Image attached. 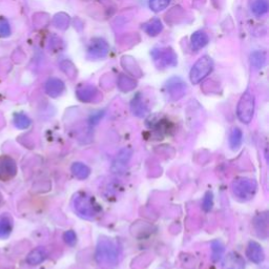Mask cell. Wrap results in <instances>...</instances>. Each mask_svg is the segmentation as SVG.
Returning a JSON list of instances; mask_svg holds the SVG:
<instances>
[{
    "label": "cell",
    "mask_w": 269,
    "mask_h": 269,
    "mask_svg": "<svg viewBox=\"0 0 269 269\" xmlns=\"http://www.w3.org/2000/svg\"><path fill=\"white\" fill-rule=\"evenodd\" d=\"M72 205L79 217L86 220L95 219L100 211V208L98 207L99 205L96 203L94 197L85 192H77L73 198Z\"/></svg>",
    "instance_id": "cell-1"
},
{
    "label": "cell",
    "mask_w": 269,
    "mask_h": 269,
    "mask_svg": "<svg viewBox=\"0 0 269 269\" xmlns=\"http://www.w3.org/2000/svg\"><path fill=\"white\" fill-rule=\"evenodd\" d=\"M96 260L100 265H116L118 263V249L109 239H100L96 248Z\"/></svg>",
    "instance_id": "cell-2"
},
{
    "label": "cell",
    "mask_w": 269,
    "mask_h": 269,
    "mask_svg": "<svg viewBox=\"0 0 269 269\" xmlns=\"http://www.w3.org/2000/svg\"><path fill=\"white\" fill-rule=\"evenodd\" d=\"M232 193L240 201H249L255 197L258 186L252 179L245 177L235 178L231 184Z\"/></svg>",
    "instance_id": "cell-3"
},
{
    "label": "cell",
    "mask_w": 269,
    "mask_h": 269,
    "mask_svg": "<svg viewBox=\"0 0 269 269\" xmlns=\"http://www.w3.org/2000/svg\"><path fill=\"white\" fill-rule=\"evenodd\" d=\"M153 60L158 69L174 68L177 65V55L170 47H158L154 48L151 53Z\"/></svg>",
    "instance_id": "cell-4"
},
{
    "label": "cell",
    "mask_w": 269,
    "mask_h": 269,
    "mask_svg": "<svg viewBox=\"0 0 269 269\" xmlns=\"http://www.w3.org/2000/svg\"><path fill=\"white\" fill-rule=\"evenodd\" d=\"M255 113V97L249 91L245 92L240 98L237 107V116L243 123L249 124Z\"/></svg>",
    "instance_id": "cell-5"
},
{
    "label": "cell",
    "mask_w": 269,
    "mask_h": 269,
    "mask_svg": "<svg viewBox=\"0 0 269 269\" xmlns=\"http://www.w3.org/2000/svg\"><path fill=\"white\" fill-rule=\"evenodd\" d=\"M214 68V62L210 57L203 56L193 64L191 71V81L193 84H198L201 81L207 77Z\"/></svg>",
    "instance_id": "cell-6"
},
{
    "label": "cell",
    "mask_w": 269,
    "mask_h": 269,
    "mask_svg": "<svg viewBox=\"0 0 269 269\" xmlns=\"http://www.w3.org/2000/svg\"><path fill=\"white\" fill-rule=\"evenodd\" d=\"M110 45L102 38H94L87 47V57L92 60H99L107 57Z\"/></svg>",
    "instance_id": "cell-7"
},
{
    "label": "cell",
    "mask_w": 269,
    "mask_h": 269,
    "mask_svg": "<svg viewBox=\"0 0 269 269\" xmlns=\"http://www.w3.org/2000/svg\"><path fill=\"white\" fill-rule=\"evenodd\" d=\"M17 174V165L10 156H0V181H10Z\"/></svg>",
    "instance_id": "cell-8"
},
{
    "label": "cell",
    "mask_w": 269,
    "mask_h": 269,
    "mask_svg": "<svg viewBox=\"0 0 269 269\" xmlns=\"http://www.w3.org/2000/svg\"><path fill=\"white\" fill-rule=\"evenodd\" d=\"M186 83L180 78H172L167 81L166 91L173 100H179L186 94Z\"/></svg>",
    "instance_id": "cell-9"
},
{
    "label": "cell",
    "mask_w": 269,
    "mask_h": 269,
    "mask_svg": "<svg viewBox=\"0 0 269 269\" xmlns=\"http://www.w3.org/2000/svg\"><path fill=\"white\" fill-rule=\"evenodd\" d=\"M77 98L82 102H96L98 99H100V94L98 92V89L89 84L81 85L77 88L76 91Z\"/></svg>",
    "instance_id": "cell-10"
},
{
    "label": "cell",
    "mask_w": 269,
    "mask_h": 269,
    "mask_svg": "<svg viewBox=\"0 0 269 269\" xmlns=\"http://www.w3.org/2000/svg\"><path fill=\"white\" fill-rule=\"evenodd\" d=\"M246 256L247 258L256 264L262 263L265 259V254L263 247L256 241H250L247 245L246 249Z\"/></svg>",
    "instance_id": "cell-11"
},
{
    "label": "cell",
    "mask_w": 269,
    "mask_h": 269,
    "mask_svg": "<svg viewBox=\"0 0 269 269\" xmlns=\"http://www.w3.org/2000/svg\"><path fill=\"white\" fill-rule=\"evenodd\" d=\"M44 87H45V93L52 98H57L61 96L65 89L63 81L58 78L48 79L46 81Z\"/></svg>",
    "instance_id": "cell-12"
},
{
    "label": "cell",
    "mask_w": 269,
    "mask_h": 269,
    "mask_svg": "<svg viewBox=\"0 0 269 269\" xmlns=\"http://www.w3.org/2000/svg\"><path fill=\"white\" fill-rule=\"evenodd\" d=\"M223 269H245V263L239 254L232 251L225 257Z\"/></svg>",
    "instance_id": "cell-13"
},
{
    "label": "cell",
    "mask_w": 269,
    "mask_h": 269,
    "mask_svg": "<svg viewBox=\"0 0 269 269\" xmlns=\"http://www.w3.org/2000/svg\"><path fill=\"white\" fill-rule=\"evenodd\" d=\"M130 157H132V151H130L129 149H123L122 151H120L115 162H114V165H113L114 170H115L116 173L124 170Z\"/></svg>",
    "instance_id": "cell-14"
},
{
    "label": "cell",
    "mask_w": 269,
    "mask_h": 269,
    "mask_svg": "<svg viewBox=\"0 0 269 269\" xmlns=\"http://www.w3.org/2000/svg\"><path fill=\"white\" fill-rule=\"evenodd\" d=\"M208 35L205 32L198 31L193 33L191 37V45L193 51H199L208 43Z\"/></svg>",
    "instance_id": "cell-15"
},
{
    "label": "cell",
    "mask_w": 269,
    "mask_h": 269,
    "mask_svg": "<svg viewBox=\"0 0 269 269\" xmlns=\"http://www.w3.org/2000/svg\"><path fill=\"white\" fill-rule=\"evenodd\" d=\"M130 109H132L133 114L137 117H144L149 113L148 105L144 103L140 94L134 98L132 103H130Z\"/></svg>",
    "instance_id": "cell-16"
},
{
    "label": "cell",
    "mask_w": 269,
    "mask_h": 269,
    "mask_svg": "<svg viewBox=\"0 0 269 269\" xmlns=\"http://www.w3.org/2000/svg\"><path fill=\"white\" fill-rule=\"evenodd\" d=\"M12 231L13 219L7 214H3L0 216V239L9 238Z\"/></svg>",
    "instance_id": "cell-17"
},
{
    "label": "cell",
    "mask_w": 269,
    "mask_h": 269,
    "mask_svg": "<svg viewBox=\"0 0 269 269\" xmlns=\"http://www.w3.org/2000/svg\"><path fill=\"white\" fill-rule=\"evenodd\" d=\"M46 256H47L46 250L43 247H37L35 249H33L28 255L27 263L32 266H36L40 263H42L46 259Z\"/></svg>",
    "instance_id": "cell-18"
},
{
    "label": "cell",
    "mask_w": 269,
    "mask_h": 269,
    "mask_svg": "<svg viewBox=\"0 0 269 269\" xmlns=\"http://www.w3.org/2000/svg\"><path fill=\"white\" fill-rule=\"evenodd\" d=\"M255 227L259 233V237L266 238L268 232V216L267 213L260 214L255 219Z\"/></svg>",
    "instance_id": "cell-19"
},
{
    "label": "cell",
    "mask_w": 269,
    "mask_h": 269,
    "mask_svg": "<svg viewBox=\"0 0 269 269\" xmlns=\"http://www.w3.org/2000/svg\"><path fill=\"white\" fill-rule=\"evenodd\" d=\"M142 29L144 30V32L146 33V34L152 36V37H154V36L159 35L160 33L162 32L163 24H162L160 19L154 18V19L150 20L149 22H146L145 24H143Z\"/></svg>",
    "instance_id": "cell-20"
},
{
    "label": "cell",
    "mask_w": 269,
    "mask_h": 269,
    "mask_svg": "<svg viewBox=\"0 0 269 269\" xmlns=\"http://www.w3.org/2000/svg\"><path fill=\"white\" fill-rule=\"evenodd\" d=\"M71 172L79 180H84L89 175H91V168H89L84 163L75 162L71 167Z\"/></svg>",
    "instance_id": "cell-21"
},
{
    "label": "cell",
    "mask_w": 269,
    "mask_h": 269,
    "mask_svg": "<svg viewBox=\"0 0 269 269\" xmlns=\"http://www.w3.org/2000/svg\"><path fill=\"white\" fill-rule=\"evenodd\" d=\"M225 247L220 240H214L211 242V260L214 262H219L223 258Z\"/></svg>",
    "instance_id": "cell-22"
},
{
    "label": "cell",
    "mask_w": 269,
    "mask_h": 269,
    "mask_svg": "<svg viewBox=\"0 0 269 269\" xmlns=\"http://www.w3.org/2000/svg\"><path fill=\"white\" fill-rule=\"evenodd\" d=\"M242 139H243L242 130L238 127L232 128L230 135V146L232 151H235L240 148L242 144Z\"/></svg>",
    "instance_id": "cell-23"
},
{
    "label": "cell",
    "mask_w": 269,
    "mask_h": 269,
    "mask_svg": "<svg viewBox=\"0 0 269 269\" xmlns=\"http://www.w3.org/2000/svg\"><path fill=\"white\" fill-rule=\"evenodd\" d=\"M14 125L19 128V129H27L28 127H30L32 121L31 119L26 115V114L23 113H17L14 115Z\"/></svg>",
    "instance_id": "cell-24"
},
{
    "label": "cell",
    "mask_w": 269,
    "mask_h": 269,
    "mask_svg": "<svg viewBox=\"0 0 269 269\" xmlns=\"http://www.w3.org/2000/svg\"><path fill=\"white\" fill-rule=\"evenodd\" d=\"M251 11L257 16H263L268 12V0H255L251 3Z\"/></svg>",
    "instance_id": "cell-25"
},
{
    "label": "cell",
    "mask_w": 269,
    "mask_h": 269,
    "mask_svg": "<svg viewBox=\"0 0 269 269\" xmlns=\"http://www.w3.org/2000/svg\"><path fill=\"white\" fill-rule=\"evenodd\" d=\"M250 61L255 69H262L266 62V55L263 52H255L251 54Z\"/></svg>",
    "instance_id": "cell-26"
},
{
    "label": "cell",
    "mask_w": 269,
    "mask_h": 269,
    "mask_svg": "<svg viewBox=\"0 0 269 269\" xmlns=\"http://www.w3.org/2000/svg\"><path fill=\"white\" fill-rule=\"evenodd\" d=\"M170 0H150V7L154 12H161L168 6Z\"/></svg>",
    "instance_id": "cell-27"
},
{
    "label": "cell",
    "mask_w": 269,
    "mask_h": 269,
    "mask_svg": "<svg viewBox=\"0 0 269 269\" xmlns=\"http://www.w3.org/2000/svg\"><path fill=\"white\" fill-rule=\"evenodd\" d=\"M11 35L10 23L4 17H0V37L5 38Z\"/></svg>",
    "instance_id": "cell-28"
},
{
    "label": "cell",
    "mask_w": 269,
    "mask_h": 269,
    "mask_svg": "<svg viewBox=\"0 0 269 269\" xmlns=\"http://www.w3.org/2000/svg\"><path fill=\"white\" fill-rule=\"evenodd\" d=\"M214 205V194L211 192H207L204 195V199H203V209L205 211H209L213 208Z\"/></svg>",
    "instance_id": "cell-29"
},
{
    "label": "cell",
    "mask_w": 269,
    "mask_h": 269,
    "mask_svg": "<svg viewBox=\"0 0 269 269\" xmlns=\"http://www.w3.org/2000/svg\"><path fill=\"white\" fill-rule=\"evenodd\" d=\"M63 240L64 242L68 244V245L70 246H74L76 242H77V235H76V232L73 231H65L64 234H63Z\"/></svg>",
    "instance_id": "cell-30"
}]
</instances>
